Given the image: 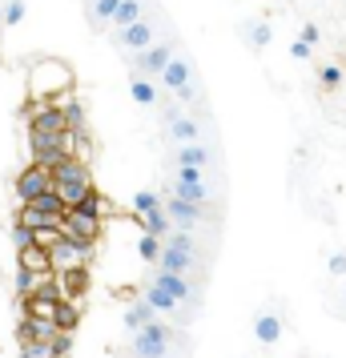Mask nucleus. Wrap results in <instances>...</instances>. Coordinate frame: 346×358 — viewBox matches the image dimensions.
Masks as SVG:
<instances>
[{"label": "nucleus", "instance_id": "obj_13", "mask_svg": "<svg viewBox=\"0 0 346 358\" xmlns=\"http://www.w3.org/2000/svg\"><path fill=\"white\" fill-rule=\"evenodd\" d=\"M17 270H24V274H52L49 266V250L36 242V245H24V250H17Z\"/></svg>", "mask_w": 346, "mask_h": 358}, {"label": "nucleus", "instance_id": "obj_25", "mask_svg": "<svg viewBox=\"0 0 346 358\" xmlns=\"http://www.w3.org/2000/svg\"><path fill=\"white\" fill-rule=\"evenodd\" d=\"M129 93H133V101L137 105H157V85L149 81V77H141V73H129Z\"/></svg>", "mask_w": 346, "mask_h": 358}, {"label": "nucleus", "instance_id": "obj_3", "mask_svg": "<svg viewBox=\"0 0 346 358\" xmlns=\"http://www.w3.org/2000/svg\"><path fill=\"white\" fill-rule=\"evenodd\" d=\"M157 81H161L169 93H178V101H185V105H194V101H198L194 65H189V57H182V52H173V57H169V65L157 73Z\"/></svg>", "mask_w": 346, "mask_h": 358}, {"label": "nucleus", "instance_id": "obj_18", "mask_svg": "<svg viewBox=\"0 0 346 358\" xmlns=\"http://www.w3.org/2000/svg\"><path fill=\"white\" fill-rule=\"evenodd\" d=\"M201 121H194V117H173V121H169V137H173V141H178V145H194V141H201Z\"/></svg>", "mask_w": 346, "mask_h": 358}, {"label": "nucleus", "instance_id": "obj_16", "mask_svg": "<svg viewBox=\"0 0 346 358\" xmlns=\"http://www.w3.org/2000/svg\"><path fill=\"white\" fill-rule=\"evenodd\" d=\"M194 262L185 250H173V245H161V258H157V270H165V274H185L189 278V270H194Z\"/></svg>", "mask_w": 346, "mask_h": 358}, {"label": "nucleus", "instance_id": "obj_47", "mask_svg": "<svg viewBox=\"0 0 346 358\" xmlns=\"http://www.w3.org/2000/svg\"><path fill=\"white\" fill-rule=\"evenodd\" d=\"M290 57H294V61H310L314 49L306 45V41H298V36H294V41H290Z\"/></svg>", "mask_w": 346, "mask_h": 358}, {"label": "nucleus", "instance_id": "obj_8", "mask_svg": "<svg viewBox=\"0 0 346 358\" xmlns=\"http://www.w3.org/2000/svg\"><path fill=\"white\" fill-rule=\"evenodd\" d=\"M161 210H165V217H169L173 226L189 229V234H194V226L206 222V206H189V201H182V197H161Z\"/></svg>", "mask_w": 346, "mask_h": 358}, {"label": "nucleus", "instance_id": "obj_33", "mask_svg": "<svg viewBox=\"0 0 346 358\" xmlns=\"http://www.w3.org/2000/svg\"><path fill=\"white\" fill-rule=\"evenodd\" d=\"M29 17V4L24 0H0V24H20V20Z\"/></svg>", "mask_w": 346, "mask_h": 358}, {"label": "nucleus", "instance_id": "obj_29", "mask_svg": "<svg viewBox=\"0 0 346 358\" xmlns=\"http://www.w3.org/2000/svg\"><path fill=\"white\" fill-rule=\"evenodd\" d=\"M57 109H61V117H65L69 129H81L85 125V105L73 97V93H61V105H57Z\"/></svg>", "mask_w": 346, "mask_h": 358}, {"label": "nucleus", "instance_id": "obj_5", "mask_svg": "<svg viewBox=\"0 0 346 358\" xmlns=\"http://www.w3.org/2000/svg\"><path fill=\"white\" fill-rule=\"evenodd\" d=\"M173 52H182L178 49V41H153L149 49L133 52V73H141V77H157V73L169 65Z\"/></svg>", "mask_w": 346, "mask_h": 358}, {"label": "nucleus", "instance_id": "obj_45", "mask_svg": "<svg viewBox=\"0 0 346 358\" xmlns=\"http://www.w3.org/2000/svg\"><path fill=\"white\" fill-rule=\"evenodd\" d=\"M33 290H36V274H24V270H17V294H24V298H29Z\"/></svg>", "mask_w": 346, "mask_h": 358}, {"label": "nucleus", "instance_id": "obj_7", "mask_svg": "<svg viewBox=\"0 0 346 358\" xmlns=\"http://www.w3.org/2000/svg\"><path fill=\"white\" fill-rule=\"evenodd\" d=\"M153 41H157V24H153L149 17L133 20V24H125V29L117 33V45L129 52V57H133V52H141V49H149Z\"/></svg>", "mask_w": 346, "mask_h": 358}, {"label": "nucleus", "instance_id": "obj_6", "mask_svg": "<svg viewBox=\"0 0 346 358\" xmlns=\"http://www.w3.org/2000/svg\"><path fill=\"white\" fill-rule=\"evenodd\" d=\"M61 238L93 245L101 238V217H93V213H85V210H69L65 217H61Z\"/></svg>", "mask_w": 346, "mask_h": 358}, {"label": "nucleus", "instance_id": "obj_30", "mask_svg": "<svg viewBox=\"0 0 346 358\" xmlns=\"http://www.w3.org/2000/svg\"><path fill=\"white\" fill-rule=\"evenodd\" d=\"M153 318H157V314H153V310H149L141 298H137V302L125 310V330H129V334H137V330H141L145 322H153Z\"/></svg>", "mask_w": 346, "mask_h": 358}, {"label": "nucleus", "instance_id": "obj_42", "mask_svg": "<svg viewBox=\"0 0 346 358\" xmlns=\"http://www.w3.org/2000/svg\"><path fill=\"white\" fill-rule=\"evenodd\" d=\"M173 181H182V185H206V173L201 169H189V165H178V178Z\"/></svg>", "mask_w": 346, "mask_h": 358}, {"label": "nucleus", "instance_id": "obj_34", "mask_svg": "<svg viewBox=\"0 0 346 358\" xmlns=\"http://www.w3.org/2000/svg\"><path fill=\"white\" fill-rule=\"evenodd\" d=\"M141 334H145V338H153V342H165V346H173V342H178V330H173V326H165L161 318L145 322V326H141Z\"/></svg>", "mask_w": 346, "mask_h": 358}, {"label": "nucleus", "instance_id": "obj_20", "mask_svg": "<svg viewBox=\"0 0 346 358\" xmlns=\"http://www.w3.org/2000/svg\"><path fill=\"white\" fill-rule=\"evenodd\" d=\"M129 350H133V358H173V350H169L165 342L145 338L141 330H137V334H129Z\"/></svg>", "mask_w": 346, "mask_h": 358}, {"label": "nucleus", "instance_id": "obj_49", "mask_svg": "<svg viewBox=\"0 0 346 358\" xmlns=\"http://www.w3.org/2000/svg\"><path fill=\"white\" fill-rule=\"evenodd\" d=\"M343 302H346V286H343Z\"/></svg>", "mask_w": 346, "mask_h": 358}, {"label": "nucleus", "instance_id": "obj_36", "mask_svg": "<svg viewBox=\"0 0 346 358\" xmlns=\"http://www.w3.org/2000/svg\"><path fill=\"white\" fill-rule=\"evenodd\" d=\"M141 226H145L149 238H165V234H169V217H165V210L141 213Z\"/></svg>", "mask_w": 346, "mask_h": 358}, {"label": "nucleus", "instance_id": "obj_4", "mask_svg": "<svg viewBox=\"0 0 346 358\" xmlns=\"http://www.w3.org/2000/svg\"><path fill=\"white\" fill-rule=\"evenodd\" d=\"M45 250H49V266L57 270V274H61V270H81V266L93 262V245L89 242H73V238H61V234H57Z\"/></svg>", "mask_w": 346, "mask_h": 358}, {"label": "nucleus", "instance_id": "obj_2", "mask_svg": "<svg viewBox=\"0 0 346 358\" xmlns=\"http://www.w3.org/2000/svg\"><path fill=\"white\" fill-rule=\"evenodd\" d=\"M69 89H73V73L61 61H41L29 73V93H33V101H52L57 93H69Z\"/></svg>", "mask_w": 346, "mask_h": 358}, {"label": "nucleus", "instance_id": "obj_44", "mask_svg": "<svg viewBox=\"0 0 346 358\" xmlns=\"http://www.w3.org/2000/svg\"><path fill=\"white\" fill-rule=\"evenodd\" d=\"M20 350H24V358H52L49 342H20Z\"/></svg>", "mask_w": 346, "mask_h": 358}, {"label": "nucleus", "instance_id": "obj_27", "mask_svg": "<svg viewBox=\"0 0 346 358\" xmlns=\"http://www.w3.org/2000/svg\"><path fill=\"white\" fill-rule=\"evenodd\" d=\"M141 17H145V0H121V8L113 13V20H109V24L121 33L125 24H133V20H141Z\"/></svg>", "mask_w": 346, "mask_h": 358}, {"label": "nucleus", "instance_id": "obj_26", "mask_svg": "<svg viewBox=\"0 0 346 358\" xmlns=\"http://www.w3.org/2000/svg\"><path fill=\"white\" fill-rule=\"evenodd\" d=\"M169 197H182L189 206H210L214 201V189L210 185H182V181H173V194Z\"/></svg>", "mask_w": 346, "mask_h": 358}, {"label": "nucleus", "instance_id": "obj_35", "mask_svg": "<svg viewBox=\"0 0 346 358\" xmlns=\"http://www.w3.org/2000/svg\"><path fill=\"white\" fill-rule=\"evenodd\" d=\"M117 8H121V0H89V20L93 24H109Z\"/></svg>", "mask_w": 346, "mask_h": 358}, {"label": "nucleus", "instance_id": "obj_21", "mask_svg": "<svg viewBox=\"0 0 346 358\" xmlns=\"http://www.w3.org/2000/svg\"><path fill=\"white\" fill-rule=\"evenodd\" d=\"M89 189H93L89 181H57V185H52V194L65 201V210H77L85 197H89Z\"/></svg>", "mask_w": 346, "mask_h": 358}, {"label": "nucleus", "instance_id": "obj_14", "mask_svg": "<svg viewBox=\"0 0 346 358\" xmlns=\"http://www.w3.org/2000/svg\"><path fill=\"white\" fill-rule=\"evenodd\" d=\"M178 165H189V169H201V173H210V165H214V153H210V145H201V141H194V145H178Z\"/></svg>", "mask_w": 346, "mask_h": 358}, {"label": "nucleus", "instance_id": "obj_19", "mask_svg": "<svg viewBox=\"0 0 346 358\" xmlns=\"http://www.w3.org/2000/svg\"><path fill=\"white\" fill-rule=\"evenodd\" d=\"M52 326H57L61 334H77V326H81V302H57Z\"/></svg>", "mask_w": 346, "mask_h": 358}, {"label": "nucleus", "instance_id": "obj_15", "mask_svg": "<svg viewBox=\"0 0 346 358\" xmlns=\"http://www.w3.org/2000/svg\"><path fill=\"white\" fill-rule=\"evenodd\" d=\"M49 178H52V185H57V181H89V165L69 153V157H61V162L49 169Z\"/></svg>", "mask_w": 346, "mask_h": 358}, {"label": "nucleus", "instance_id": "obj_23", "mask_svg": "<svg viewBox=\"0 0 346 358\" xmlns=\"http://www.w3.org/2000/svg\"><path fill=\"white\" fill-rule=\"evenodd\" d=\"M242 36H246V45L254 52H262L266 45H270L274 29H270V20H246V24H242Z\"/></svg>", "mask_w": 346, "mask_h": 358}, {"label": "nucleus", "instance_id": "obj_46", "mask_svg": "<svg viewBox=\"0 0 346 358\" xmlns=\"http://www.w3.org/2000/svg\"><path fill=\"white\" fill-rule=\"evenodd\" d=\"M298 41H306V45H318V41H322V33H318V24H314V20H306V24H302V33H298Z\"/></svg>", "mask_w": 346, "mask_h": 358}, {"label": "nucleus", "instance_id": "obj_11", "mask_svg": "<svg viewBox=\"0 0 346 358\" xmlns=\"http://www.w3.org/2000/svg\"><path fill=\"white\" fill-rule=\"evenodd\" d=\"M17 226L33 229V234H36V242H41V245H49L52 238H57V234H61V222H57V217H49V213L33 210V206H24V210H20Z\"/></svg>", "mask_w": 346, "mask_h": 358}, {"label": "nucleus", "instance_id": "obj_9", "mask_svg": "<svg viewBox=\"0 0 346 358\" xmlns=\"http://www.w3.org/2000/svg\"><path fill=\"white\" fill-rule=\"evenodd\" d=\"M45 189H52L49 169H41V165H24V169L17 173V197L24 201V206H29V201H36Z\"/></svg>", "mask_w": 346, "mask_h": 358}, {"label": "nucleus", "instance_id": "obj_31", "mask_svg": "<svg viewBox=\"0 0 346 358\" xmlns=\"http://www.w3.org/2000/svg\"><path fill=\"white\" fill-rule=\"evenodd\" d=\"M165 245H173V250H185L189 258H201V250H198V238H194L189 229H169V234H165Z\"/></svg>", "mask_w": 346, "mask_h": 358}, {"label": "nucleus", "instance_id": "obj_1", "mask_svg": "<svg viewBox=\"0 0 346 358\" xmlns=\"http://www.w3.org/2000/svg\"><path fill=\"white\" fill-rule=\"evenodd\" d=\"M65 129H69L65 117L52 101H33L29 105V145H52V141H61Z\"/></svg>", "mask_w": 346, "mask_h": 358}, {"label": "nucleus", "instance_id": "obj_24", "mask_svg": "<svg viewBox=\"0 0 346 358\" xmlns=\"http://www.w3.org/2000/svg\"><path fill=\"white\" fill-rule=\"evenodd\" d=\"M57 334V326L49 318H24L20 322V342H49Z\"/></svg>", "mask_w": 346, "mask_h": 358}, {"label": "nucleus", "instance_id": "obj_38", "mask_svg": "<svg viewBox=\"0 0 346 358\" xmlns=\"http://www.w3.org/2000/svg\"><path fill=\"white\" fill-rule=\"evenodd\" d=\"M161 210V197L153 194V189H141V194H133V213L141 217V213H153Z\"/></svg>", "mask_w": 346, "mask_h": 358}, {"label": "nucleus", "instance_id": "obj_32", "mask_svg": "<svg viewBox=\"0 0 346 358\" xmlns=\"http://www.w3.org/2000/svg\"><path fill=\"white\" fill-rule=\"evenodd\" d=\"M29 206H33V210H41V213H49V217H57V222H61V217H65V201H61V197L52 194V189H45V194L36 197V201H29Z\"/></svg>", "mask_w": 346, "mask_h": 358}, {"label": "nucleus", "instance_id": "obj_10", "mask_svg": "<svg viewBox=\"0 0 346 358\" xmlns=\"http://www.w3.org/2000/svg\"><path fill=\"white\" fill-rule=\"evenodd\" d=\"M153 286H157L161 294H169L178 306H182V302H198V290H194V282H189L185 274H165V270H153Z\"/></svg>", "mask_w": 346, "mask_h": 358}, {"label": "nucleus", "instance_id": "obj_22", "mask_svg": "<svg viewBox=\"0 0 346 358\" xmlns=\"http://www.w3.org/2000/svg\"><path fill=\"white\" fill-rule=\"evenodd\" d=\"M57 294H29L24 298V318H49L52 322V310H57Z\"/></svg>", "mask_w": 346, "mask_h": 358}, {"label": "nucleus", "instance_id": "obj_41", "mask_svg": "<svg viewBox=\"0 0 346 358\" xmlns=\"http://www.w3.org/2000/svg\"><path fill=\"white\" fill-rule=\"evenodd\" d=\"M318 81H322V89H338V85H343V69L338 65H322L318 69Z\"/></svg>", "mask_w": 346, "mask_h": 358}, {"label": "nucleus", "instance_id": "obj_43", "mask_svg": "<svg viewBox=\"0 0 346 358\" xmlns=\"http://www.w3.org/2000/svg\"><path fill=\"white\" fill-rule=\"evenodd\" d=\"M326 274H330V278H346V254H343V250H338V254H330Z\"/></svg>", "mask_w": 346, "mask_h": 358}, {"label": "nucleus", "instance_id": "obj_37", "mask_svg": "<svg viewBox=\"0 0 346 358\" xmlns=\"http://www.w3.org/2000/svg\"><path fill=\"white\" fill-rule=\"evenodd\" d=\"M77 210L93 213V217H105V213L113 210V201H109V197H105V194H97V189H89V197H85V201H81V206H77Z\"/></svg>", "mask_w": 346, "mask_h": 358}, {"label": "nucleus", "instance_id": "obj_12", "mask_svg": "<svg viewBox=\"0 0 346 358\" xmlns=\"http://www.w3.org/2000/svg\"><path fill=\"white\" fill-rule=\"evenodd\" d=\"M85 290H89L85 266L81 270H61V274H57V298H61V302H81Z\"/></svg>", "mask_w": 346, "mask_h": 358}, {"label": "nucleus", "instance_id": "obj_17", "mask_svg": "<svg viewBox=\"0 0 346 358\" xmlns=\"http://www.w3.org/2000/svg\"><path fill=\"white\" fill-rule=\"evenodd\" d=\"M254 338L262 342V346H274L282 338V318L274 310H262L258 318H254Z\"/></svg>", "mask_w": 346, "mask_h": 358}, {"label": "nucleus", "instance_id": "obj_39", "mask_svg": "<svg viewBox=\"0 0 346 358\" xmlns=\"http://www.w3.org/2000/svg\"><path fill=\"white\" fill-rule=\"evenodd\" d=\"M137 254H141V262L157 266V258H161V238H149V234H141V242H137Z\"/></svg>", "mask_w": 346, "mask_h": 358}, {"label": "nucleus", "instance_id": "obj_40", "mask_svg": "<svg viewBox=\"0 0 346 358\" xmlns=\"http://www.w3.org/2000/svg\"><path fill=\"white\" fill-rule=\"evenodd\" d=\"M69 350H73V334H61V330H57V334L49 338V355L52 358H69Z\"/></svg>", "mask_w": 346, "mask_h": 358}, {"label": "nucleus", "instance_id": "obj_28", "mask_svg": "<svg viewBox=\"0 0 346 358\" xmlns=\"http://www.w3.org/2000/svg\"><path fill=\"white\" fill-rule=\"evenodd\" d=\"M141 302H145V306L153 310V314H178V302H173L169 294H161L157 286H153V282L145 286V294H141Z\"/></svg>", "mask_w": 346, "mask_h": 358}, {"label": "nucleus", "instance_id": "obj_48", "mask_svg": "<svg viewBox=\"0 0 346 358\" xmlns=\"http://www.w3.org/2000/svg\"><path fill=\"white\" fill-rule=\"evenodd\" d=\"M13 242H17V250H24V245H36V234L33 229H24V226H17L13 229Z\"/></svg>", "mask_w": 346, "mask_h": 358}]
</instances>
